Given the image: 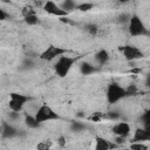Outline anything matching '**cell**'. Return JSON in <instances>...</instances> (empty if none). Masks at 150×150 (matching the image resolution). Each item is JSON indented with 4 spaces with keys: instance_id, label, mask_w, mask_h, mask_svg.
<instances>
[{
    "instance_id": "cell-1",
    "label": "cell",
    "mask_w": 150,
    "mask_h": 150,
    "mask_svg": "<svg viewBox=\"0 0 150 150\" xmlns=\"http://www.w3.org/2000/svg\"><path fill=\"white\" fill-rule=\"evenodd\" d=\"M107 101L109 104H114L117 103L118 101L123 100L124 97L129 96L128 91L125 88H123L122 86H120L117 82H111L108 84L107 87Z\"/></svg>"
},
{
    "instance_id": "cell-2",
    "label": "cell",
    "mask_w": 150,
    "mask_h": 150,
    "mask_svg": "<svg viewBox=\"0 0 150 150\" xmlns=\"http://www.w3.org/2000/svg\"><path fill=\"white\" fill-rule=\"evenodd\" d=\"M75 61H76V59L71 57V56H67V55L60 56L54 64V70H55L56 75L60 77H64L66 75H68V73L71 69V67L74 66Z\"/></svg>"
},
{
    "instance_id": "cell-3",
    "label": "cell",
    "mask_w": 150,
    "mask_h": 150,
    "mask_svg": "<svg viewBox=\"0 0 150 150\" xmlns=\"http://www.w3.org/2000/svg\"><path fill=\"white\" fill-rule=\"evenodd\" d=\"M128 30L130 35L132 36H142V35H148L149 30L145 27L144 22L137 14H132L129 22H128Z\"/></svg>"
},
{
    "instance_id": "cell-4",
    "label": "cell",
    "mask_w": 150,
    "mask_h": 150,
    "mask_svg": "<svg viewBox=\"0 0 150 150\" xmlns=\"http://www.w3.org/2000/svg\"><path fill=\"white\" fill-rule=\"evenodd\" d=\"M30 100L29 96H26L23 94H19V93H11L9 94V101H8V107L12 111L14 112H20L25 104Z\"/></svg>"
},
{
    "instance_id": "cell-5",
    "label": "cell",
    "mask_w": 150,
    "mask_h": 150,
    "mask_svg": "<svg viewBox=\"0 0 150 150\" xmlns=\"http://www.w3.org/2000/svg\"><path fill=\"white\" fill-rule=\"evenodd\" d=\"M35 118L39 122V124L47 122V121H53V120H59L60 116L48 105V104H42L35 112Z\"/></svg>"
},
{
    "instance_id": "cell-6",
    "label": "cell",
    "mask_w": 150,
    "mask_h": 150,
    "mask_svg": "<svg viewBox=\"0 0 150 150\" xmlns=\"http://www.w3.org/2000/svg\"><path fill=\"white\" fill-rule=\"evenodd\" d=\"M120 52L123 54L124 59L127 61H136V60H139L143 57V53L142 50L134 46V45H124V46H120L118 47Z\"/></svg>"
},
{
    "instance_id": "cell-7",
    "label": "cell",
    "mask_w": 150,
    "mask_h": 150,
    "mask_svg": "<svg viewBox=\"0 0 150 150\" xmlns=\"http://www.w3.org/2000/svg\"><path fill=\"white\" fill-rule=\"evenodd\" d=\"M66 53H67V49L54 46V45H50L40 54L39 57L43 61H53L54 59H59L60 56L66 55Z\"/></svg>"
},
{
    "instance_id": "cell-8",
    "label": "cell",
    "mask_w": 150,
    "mask_h": 150,
    "mask_svg": "<svg viewBox=\"0 0 150 150\" xmlns=\"http://www.w3.org/2000/svg\"><path fill=\"white\" fill-rule=\"evenodd\" d=\"M43 9H45L46 13H48V14H50V15H54V16H57V18L68 16V13H67L66 11H63L59 5H56V4L53 2V1H47V2H45Z\"/></svg>"
},
{
    "instance_id": "cell-9",
    "label": "cell",
    "mask_w": 150,
    "mask_h": 150,
    "mask_svg": "<svg viewBox=\"0 0 150 150\" xmlns=\"http://www.w3.org/2000/svg\"><path fill=\"white\" fill-rule=\"evenodd\" d=\"M111 132L120 138H124L130 134V125L127 122H118L111 127Z\"/></svg>"
},
{
    "instance_id": "cell-10",
    "label": "cell",
    "mask_w": 150,
    "mask_h": 150,
    "mask_svg": "<svg viewBox=\"0 0 150 150\" xmlns=\"http://www.w3.org/2000/svg\"><path fill=\"white\" fill-rule=\"evenodd\" d=\"M117 148V144L114 143V142H110L101 136H97L95 138V146H94V150H112V149H116Z\"/></svg>"
},
{
    "instance_id": "cell-11",
    "label": "cell",
    "mask_w": 150,
    "mask_h": 150,
    "mask_svg": "<svg viewBox=\"0 0 150 150\" xmlns=\"http://www.w3.org/2000/svg\"><path fill=\"white\" fill-rule=\"evenodd\" d=\"M146 141H150V131H148L146 129H144L143 127L142 128H137L134 132V136H132V142H146Z\"/></svg>"
},
{
    "instance_id": "cell-12",
    "label": "cell",
    "mask_w": 150,
    "mask_h": 150,
    "mask_svg": "<svg viewBox=\"0 0 150 150\" xmlns=\"http://www.w3.org/2000/svg\"><path fill=\"white\" fill-rule=\"evenodd\" d=\"M18 135V130L15 128H13L11 124L8 123H4L2 127H1V136L2 138H12L14 136Z\"/></svg>"
},
{
    "instance_id": "cell-13",
    "label": "cell",
    "mask_w": 150,
    "mask_h": 150,
    "mask_svg": "<svg viewBox=\"0 0 150 150\" xmlns=\"http://www.w3.org/2000/svg\"><path fill=\"white\" fill-rule=\"evenodd\" d=\"M109 53H108V50H105V49H100L96 54H95V56H94V59H95V61L98 63V64H101V66H103V64H105L108 61H109Z\"/></svg>"
},
{
    "instance_id": "cell-14",
    "label": "cell",
    "mask_w": 150,
    "mask_h": 150,
    "mask_svg": "<svg viewBox=\"0 0 150 150\" xmlns=\"http://www.w3.org/2000/svg\"><path fill=\"white\" fill-rule=\"evenodd\" d=\"M80 71H81L82 75H90V74L96 73L97 71V68L94 64L89 63V62H83L80 66Z\"/></svg>"
},
{
    "instance_id": "cell-15",
    "label": "cell",
    "mask_w": 150,
    "mask_h": 150,
    "mask_svg": "<svg viewBox=\"0 0 150 150\" xmlns=\"http://www.w3.org/2000/svg\"><path fill=\"white\" fill-rule=\"evenodd\" d=\"M77 6H79V4H76L75 1H71V0H66L60 5V7L63 11H66L67 13H69V12H71L74 9H77Z\"/></svg>"
},
{
    "instance_id": "cell-16",
    "label": "cell",
    "mask_w": 150,
    "mask_h": 150,
    "mask_svg": "<svg viewBox=\"0 0 150 150\" xmlns=\"http://www.w3.org/2000/svg\"><path fill=\"white\" fill-rule=\"evenodd\" d=\"M25 123L28 128H32V129H35L40 125L39 122L35 118V115H26L25 116Z\"/></svg>"
},
{
    "instance_id": "cell-17",
    "label": "cell",
    "mask_w": 150,
    "mask_h": 150,
    "mask_svg": "<svg viewBox=\"0 0 150 150\" xmlns=\"http://www.w3.org/2000/svg\"><path fill=\"white\" fill-rule=\"evenodd\" d=\"M141 122L143 124V128L150 131V109H148L142 116H141Z\"/></svg>"
},
{
    "instance_id": "cell-18",
    "label": "cell",
    "mask_w": 150,
    "mask_h": 150,
    "mask_svg": "<svg viewBox=\"0 0 150 150\" xmlns=\"http://www.w3.org/2000/svg\"><path fill=\"white\" fill-rule=\"evenodd\" d=\"M23 21L28 25V26H35L40 23V19L38 16V14H33V15H28L26 18H23Z\"/></svg>"
},
{
    "instance_id": "cell-19",
    "label": "cell",
    "mask_w": 150,
    "mask_h": 150,
    "mask_svg": "<svg viewBox=\"0 0 150 150\" xmlns=\"http://www.w3.org/2000/svg\"><path fill=\"white\" fill-rule=\"evenodd\" d=\"M130 150H148V145L141 142H132L130 144Z\"/></svg>"
},
{
    "instance_id": "cell-20",
    "label": "cell",
    "mask_w": 150,
    "mask_h": 150,
    "mask_svg": "<svg viewBox=\"0 0 150 150\" xmlns=\"http://www.w3.org/2000/svg\"><path fill=\"white\" fill-rule=\"evenodd\" d=\"M70 129L73 131H75V132H80V131H82V130L86 129V125L83 123H81V122H73L70 124Z\"/></svg>"
},
{
    "instance_id": "cell-21",
    "label": "cell",
    "mask_w": 150,
    "mask_h": 150,
    "mask_svg": "<svg viewBox=\"0 0 150 150\" xmlns=\"http://www.w3.org/2000/svg\"><path fill=\"white\" fill-rule=\"evenodd\" d=\"M93 7H94V4H91V2H82V4H79L77 9L81 12H88Z\"/></svg>"
},
{
    "instance_id": "cell-22",
    "label": "cell",
    "mask_w": 150,
    "mask_h": 150,
    "mask_svg": "<svg viewBox=\"0 0 150 150\" xmlns=\"http://www.w3.org/2000/svg\"><path fill=\"white\" fill-rule=\"evenodd\" d=\"M21 13H22L23 18H26V16H28V15L36 14V11H35V9H34V7H32V6H26V7H23V8H22Z\"/></svg>"
},
{
    "instance_id": "cell-23",
    "label": "cell",
    "mask_w": 150,
    "mask_h": 150,
    "mask_svg": "<svg viewBox=\"0 0 150 150\" xmlns=\"http://www.w3.org/2000/svg\"><path fill=\"white\" fill-rule=\"evenodd\" d=\"M52 146V142L50 141H42L36 145L38 150H50Z\"/></svg>"
},
{
    "instance_id": "cell-24",
    "label": "cell",
    "mask_w": 150,
    "mask_h": 150,
    "mask_svg": "<svg viewBox=\"0 0 150 150\" xmlns=\"http://www.w3.org/2000/svg\"><path fill=\"white\" fill-rule=\"evenodd\" d=\"M86 30H87L90 35H96L97 32H98V27H97L96 25H94V23H88V25L86 26Z\"/></svg>"
},
{
    "instance_id": "cell-25",
    "label": "cell",
    "mask_w": 150,
    "mask_h": 150,
    "mask_svg": "<svg viewBox=\"0 0 150 150\" xmlns=\"http://www.w3.org/2000/svg\"><path fill=\"white\" fill-rule=\"evenodd\" d=\"M102 118H105V115H103L102 112H94L90 117H88L89 121H94V122H100Z\"/></svg>"
},
{
    "instance_id": "cell-26",
    "label": "cell",
    "mask_w": 150,
    "mask_h": 150,
    "mask_svg": "<svg viewBox=\"0 0 150 150\" xmlns=\"http://www.w3.org/2000/svg\"><path fill=\"white\" fill-rule=\"evenodd\" d=\"M130 18H131L130 14H128V13H123V14H121V15L118 16V21H120V22H129Z\"/></svg>"
},
{
    "instance_id": "cell-27",
    "label": "cell",
    "mask_w": 150,
    "mask_h": 150,
    "mask_svg": "<svg viewBox=\"0 0 150 150\" xmlns=\"http://www.w3.org/2000/svg\"><path fill=\"white\" fill-rule=\"evenodd\" d=\"M57 144H59L61 148L66 146V137H64V136H60L59 139H57Z\"/></svg>"
},
{
    "instance_id": "cell-28",
    "label": "cell",
    "mask_w": 150,
    "mask_h": 150,
    "mask_svg": "<svg viewBox=\"0 0 150 150\" xmlns=\"http://www.w3.org/2000/svg\"><path fill=\"white\" fill-rule=\"evenodd\" d=\"M6 18H7V13L5 12V9L0 8V20L4 21V20H6Z\"/></svg>"
},
{
    "instance_id": "cell-29",
    "label": "cell",
    "mask_w": 150,
    "mask_h": 150,
    "mask_svg": "<svg viewBox=\"0 0 150 150\" xmlns=\"http://www.w3.org/2000/svg\"><path fill=\"white\" fill-rule=\"evenodd\" d=\"M60 21L61 22H63V23H69V25H74V22L70 20V19H68L67 16H64V18H60Z\"/></svg>"
},
{
    "instance_id": "cell-30",
    "label": "cell",
    "mask_w": 150,
    "mask_h": 150,
    "mask_svg": "<svg viewBox=\"0 0 150 150\" xmlns=\"http://www.w3.org/2000/svg\"><path fill=\"white\" fill-rule=\"evenodd\" d=\"M146 83H148V87L150 88V75L148 76V79H146Z\"/></svg>"
}]
</instances>
